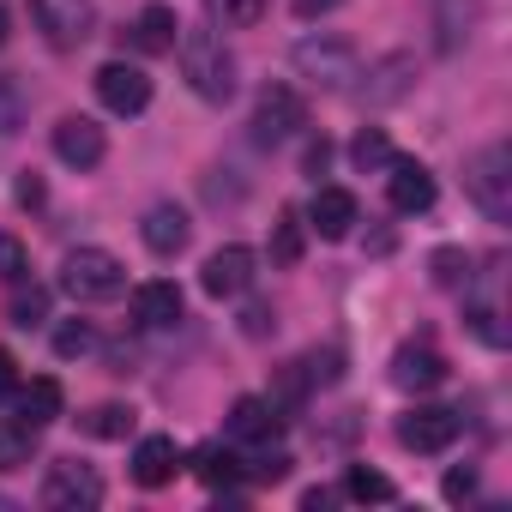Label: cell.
Wrapping results in <instances>:
<instances>
[{
    "mask_svg": "<svg viewBox=\"0 0 512 512\" xmlns=\"http://www.w3.org/2000/svg\"><path fill=\"white\" fill-rule=\"evenodd\" d=\"M55 157L67 169H97L109 157V139L91 115H67V121H55Z\"/></svg>",
    "mask_w": 512,
    "mask_h": 512,
    "instance_id": "obj_11",
    "label": "cell"
},
{
    "mask_svg": "<svg viewBox=\"0 0 512 512\" xmlns=\"http://www.w3.org/2000/svg\"><path fill=\"white\" fill-rule=\"evenodd\" d=\"M290 67H296L302 79H314L320 91H350V85L362 79V55H356V43H350V37H332V31L302 37V43L290 49Z\"/></svg>",
    "mask_w": 512,
    "mask_h": 512,
    "instance_id": "obj_2",
    "label": "cell"
},
{
    "mask_svg": "<svg viewBox=\"0 0 512 512\" xmlns=\"http://www.w3.org/2000/svg\"><path fill=\"white\" fill-rule=\"evenodd\" d=\"M0 49H7V7H0Z\"/></svg>",
    "mask_w": 512,
    "mask_h": 512,
    "instance_id": "obj_44",
    "label": "cell"
},
{
    "mask_svg": "<svg viewBox=\"0 0 512 512\" xmlns=\"http://www.w3.org/2000/svg\"><path fill=\"white\" fill-rule=\"evenodd\" d=\"M31 428H19V422H0V470H19V464H31Z\"/></svg>",
    "mask_w": 512,
    "mask_h": 512,
    "instance_id": "obj_32",
    "label": "cell"
},
{
    "mask_svg": "<svg viewBox=\"0 0 512 512\" xmlns=\"http://www.w3.org/2000/svg\"><path fill=\"white\" fill-rule=\"evenodd\" d=\"M302 506H308V512H320V506H332V494H326V488H308V494H302Z\"/></svg>",
    "mask_w": 512,
    "mask_h": 512,
    "instance_id": "obj_43",
    "label": "cell"
},
{
    "mask_svg": "<svg viewBox=\"0 0 512 512\" xmlns=\"http://www.w3.org/2000/svg\"><path fill=\"white\" fill-rule=\"evenodd\" d=\"M440 494H446L452 506H464V500L476 494V470H446V482H440Z\"/></svg>",
    "mask_w": 512,
    "mask_h": 512,
    "instance_id": "obj_37",
    "label": "cell"
},
{
    "mask_svg": "<svg viewBox=\"0 0 512 512\" xmlns=\"http://www.w3.org/2000/svg\"><path fill=\"white\" fill-rule=\"evenodd\" d=\"M332 7H344V0H296L302 19H320V13H332Z\"/></svg>",
    "mask_w": 512,
    "mask_h": 512,
    "instance_id": "obj_42",
    "label": "cell"
},
{
    "mask_svg": "<svg viewBox=\"0 0 512 512\" xmlns=\"http://www.w3.org/2000/svg\"><path fill=\"white\" fill-rule=\"evenodd\" d=\"M284 428V410H272V398H235L229 404V440H272Z\"/></svg>",
    "mask_w": 512,
    "mask_h": 512,
    "instance_id": "obj_21",
    "label": "cell"
},
{
    "mask_svg": "<svg viewBox=\"0 0 512 512\" xmlns=\"http://www.w3.org/2000/svg\"><path fill=\"white\" fill-rule=\"evenodd\" d=\"M43 506L49 512H91V506H103V476L79 458H55L43 476Z\"/></svg>",
    "mask_w": 512,
    "mask_h": 512,
    "instance_id": "obj_6",
    "label": "cell"
},
{
    "mask_svg": "<svg viewBox=\"0 0 512 512\" xmlns=\"http://www.w3.org/2000/svg\"><path fill=\"white\" fill-rule=\"evenodd\" d=\"M43 320H49V290H37V284H31V296H19V302H13V326H25V332H31V326H43Z\"/></svg>",
    "mask_w": 512,
    "mask_h": 512,
    "instance_id": "obj_34",
    "label": "cell"
},
{
    "mask_svg": "<svg viewBox=\"0 0 512 512\" xmlns=\"http://www.w3.org/2000/svg\"><path fill=\"white\" fill-rule=\"evenodd\" d=\"M97 97L109 115H145L151 109V73L133 61H103L97 67Z\"/></svg>",
    "mask_w": 512,
    "mask_h": 512,
    "instance_id": "obj_9",
    "label": "cell"
},
{
    "mask_svg": "<svg viewBox=\"0 0 512 512\" xmlns=\"http://www.w3.org/2000/svg\"><path fill=\"white\" fill-rule=\"evenodd\" d=\"M181 464H187V452L175 446V434H145V440L133 446V482H139V488H163V482H175Z\"/></svg>",
    "mask_w": 512,
    "mask_h": 512,
    "instance_id": "obj_16",
    "label": "cell"
},
{
    "mask_svg": "<svg viewBox=\"0 0 512 512\" xmlns=\"http://www.w3.org/2000/svg\"><path fill=\"white\" fill-rule=\"evenodd\" d=\"M61 290L73 302H115L127 290V266L115 260L109 247H73L61 260Z\"/></svg>",
    "mask_w": 512,
    "mask_h": 512,
    "instance_id": "obj_3",
    "label": "cell"
},
{
    "mask_svg": "<svg viewBox=\"0 0 512 512\" xmlns=\"http://www.w3.org/2000/svg\"><path fill=\"white\" fill-rule=\"evenodd\" d=\"M458 428H464L458 410H446V404H416V410L398 416V446H404V452H446V446L458 440Z\"/></svg>",
    "mask_w": 512,
    "mask_h": 512,
    "instance_id": "obj_8",
    "label": "cell"
},
{
    "mask_svg": "<svg viewBox=\"0 0 512 512\" xmlns=\"http://www.w3.org/2000/svg\"><path fill=\"white\" fill-rule=\"evenodd\" d=\"M139 241L157 253V260H175V253L193 241V223H187V211H181L175 199H157V205L139 217Z\"/></svg>",
    "mask_w": 512,
    "mask_h": 512,
    "instance_id": "obj_12",
    "label": "cell"
},
{
    "mask_svg": "<svg viewBox=\"0 0 512 512\" xmlns=\"http://www.w3.org/2000/svg\"><path fill=\"white\" fill-rule=\"evenodd\" d=\"M193 476H199L205 488H235V482H241V464H235V452H229V446H217V440H211V446H199V452H193Z\"/></svg>",
    "mask_w": 512,
    "mask_h": 512,
    "instance_id": "obj_24",
    "label": "cell"
},
{
    "mask_svg": "<svg viewBox=\"0 0 512 512\" xmlns=\"http://www.w3.org/2000/svg\"><path fill=\"white\" fill-rule=\"evenodd\" d=\"M19 205H43V181H37V169L19 175Z\"/></svg>",
    "mask_w": 512,
    "mask_h": 512,
    "instance_id": "obj_39",
    "label": "cell"
},
{
    "mask_svg": "<svg viewBox=\"0 0 512 512\" xmlns=\"http://www.w3.org/2000/svg\"><path fill=\"white\" fill-rule=\"evenodd\" d=\"M241 332H247V338H272V332H278V314H272L266 302H247V308H241Z\"/></svg>",
    "mask_w": 512,
    "mask_h": 512,
    "instance_id": "obj_36",
    "label": "cell"
},
{
    "mask_svg": "<svg viewBox=\"0 0 512 512\" xmlns=\"http://www.w3.org/2000/svg\"><path fill=\"white\" fill-rule=\"evenodd\" d=\"M410 79H416V61H410V55H386V61H374V67H368V85H362V103H374V109H386V103H398V97L410 91Z\"/></svg>",
    "mask_w": 512,
    "mask_h": 512,
    "instance_id": "obj_20",
    "label": "cell"
},
{
    "mask_svg": "<svg viewBox=\"0 0 512 512\" xmlns=\"http://www.w3.org/2000/svg\"><path fill=\"white\" fill-rule=\"evenodd\" d=\"M31 278V247L19 235H0V284H25Z\"/></svg>",
    "mask_w": 512,
    "mask_h": 512,
    "instance_id": "obj_33",
    "label": "cell"
},
{
    "mask_svg": "<svg viewBox=\"0 0 512 512\" xmlns=\"http://www.w3.org/2000/svg\"><path fill=\"white\" fill-rule=\"evenodd\" d=\"M302 247H308V217L302 211H278V223H272V266H302Z\"/></svg>",
    "mask_w": 512,
    "mask_h": 512,
    "instance_id": "obj_23",
    "label": "cell"
},
{
    "mask_svg": "<svg viewBox=\"0 0 512 512\" xmlns=\"http://www.w3.org/2000/svg\"><path fill=\"white\" fill-rule=\"evenodd\" d=\"M464 193L476 199V211L488 223H512V151L506 145H482L464 163Z\"/></svg>",
    "mask_w": 512,
    "mask_h": 512,
    "instance_id": "obj_4",
    "label": "cell"
},
{
    "mask_svg": "<svg viewBox=\"0 0 512 512\" xmlns=\"http://www.w3.org/2000/svg\"><path fill=\"white\" fill-rule=\"evenodd\" d=\"M482 19V0H434V43L440 55H458Z\"/></svg>",
    "mask_w": 512,
    "mask_h": 512,
    "instance_id": "obj_19",
    "label": "cell"
},
{
    "mask_svg": "<svg viewBox=\"0 0 512 512\" xmlns=\"http://www.w3.org/2000/svg\"><path fill=\"white\" fill-rule=\"evenodd\" d=\"M205 13L223 31H253V25L266 19V0H205Z\"/></svg>",
    "mask_w": 512,
    "mask_h": 512,
    "instance_id": "obj_26",
    "label": "cell"
},
{
    "mask_svg": "<svg viewBox=\"0 0 512 512\" xmlns=\"http://www.w3.org/2000/svg\"><path fill=\"white\" fill-rule=\"evenodd\" d=\"M326 163H332V145L314 139V145H308V175H326Z\"/></svg>",
    "mask_w": 512,
    "mask_h": 512,
    "instance_id": "obj_40",
    "label": "cell"
},
{
    "mask_svg": "<svg viewBox=\"0 0 512 512\" xmlns=\"http://www.w3.org/2000/svg\"><path fill=\"white\" fill-rule=\"evenodd\" d=\"M392 175H386V199H392V211H404V217H416V211H434V175L422 169V163H410V157H392L386 163Z\"/></svg>",
    "mask_w": 512,
    "mask_h": 512,
    "instance_id": "obj_13",
    "label": "cell"
},
{
    "mask_svg": "<svg viewBox=\"0 0 512 512\" xmlns=\"http://www.w3.org/2000/svg\"><path fill=\"white\" fill-rule=\"evenodd\" d=\"M350 163H356L362 175H368V169H386V163H392V139H386L380 127H362V133L350 139Z\"/></svg>",
    "mask_w": 512,
    "mask_h": 512,
    "instance_id": "obj_28",
    "label": "cell"
},
{
    "mask_svg": "<svg viewBox=\"0 0 512 512\" xmlns=\"http://www.w3.org/2000/svg\"><path fill=\"white\" fill-rule=\"evenodd\" d=\"M253 247H241V241H229V247H217L211 260H205V272H199V290L211 296V302H235V296H247V284H253Z\"/></svg>",
    "mask_w": 512,
    "mask_h": 512,
    "instance_id": "obj_10",
    "label": "cell"
},
{
    "mask_svg": "<svg viewBox=\"0 0 512 512\" xmlns=\"http://www.w3.org/2000/svg\"><path fill=\"white\" fill-rule=\"evenodd\" d=\"M31 19H37L43 43L61 49V55L85 49L91 31H97V7H91V0H31Z\"/></svg>",
    "mask_w": 512,
    "mask_h": 512,
    "instance_id": "obj_5",
    "label": "cell"
},
{
    "mask_svg": "<svg viewBox=\"0 0 512 512\" xmlns=\"http://www.w3.org/2000/svg\"><path fill=\"white\" fill-rule=\"evenodd\" d=\"M175 37H181V19H175V7H163V0H151V7L133 19V43L145 55H175Z\"/></svg>",
    "mask_w": 512,
    "mask_h": 512,
    "instance_id": "obj_22",
    "label": "cell"
},
{
    "mask_svg": "<svg viewBox=\"0 0 512 512\" xmlns=\"http://www.w3.org/2000/svg\"><path fill=\"white\" fill-rule=\"evenodd\" d=\"M428 272H434L440 290H464V284H470V253H464V247H434Z\"/></svg>",
    "mask_w": 512,
    "mask_h": 512,
    "instance_id": "obj_27",
    "label": "cell"
},
{
    "mask_svg": "<svg viewBox=\"0 0 512 512\" xmlns=\"http://www.w3.org/2000/svg\"><path fill=\"white\" fill-rule=\"evenodd\" d=\"M181 314H187V302H181V290H175L169 278H151V284L133 290V320H139L145 332H163V326H175Z\"/></svg>",
    "mask_w": 512,
    "mask_h": 512,
    "instance_id": "obj_17",
    "label": "cell"
},
{
    "mask_svg": "<svg viewBox=\"0 0 512 512\" xmlns=\"http://www.w3.org/2000/svg\"><path fill=\"white\" fill-rule=\"evenodd\" d=\"M302 368H308V380H314V386H332V380H338V350H326V356L314 350Z\"/></svg>",
    "mask_w": 512,
    "mask_h": 512,
    "instance_id": "obj_38",
    "label": "cell"
},
{
    "mask_svg": "<svg viewBox=\"0 0 512 512\" xmlns=\"http://www.w3.org/2000/svg\"><path fill=\"white\" fill-rule=\"evenodd\" d=\"M302 121H308V109H302V97L290 91V85H266L260 91V103H253V145H284V139H296L302 133Z\"/></svg>",
    "mask_w": 512,
    "mask_h": 512,
    "instance_id": "obj_7",
    "label": "cell"
},
{
    "mask_svg": "<svg viewBox=\"0 0 512 512\" xmlns=\"http://www.w3.org/2000/svg\"><path fill=\"white\" fill-rule=\"evenodd\" d=\"M344 494L350 500H392L398 488H392V476H380V470H368V464H350V476H344Z\"/></svg>",
    "mask_w": 512,
    "mask_h": 512,
    "instance_id": "obj_30",
    "label": "cell"
},
{
    "mask_svg": "<svg viewBox=\"0 0 512 512\" xmlns=\"http://www.w3.org/2000/svg\"><path fill=\"white\" fill-rule=\"evenodd\" d=\"M356 223H362V205H356L350 187H320V193H314V205H308V229H314L320 241H344Z\"/></svg>",
    "mask_w": 512,
    "mask_h": 512,
    "instance_id": "obj_14",
    "label": "cell"
},
{
    "mask_svg": "<svg viewBox=\"0 0 512 512\" xmlns=\"http://www.w3.org/2000/svg\"><path fill=\"white\" fill-rule=\"evenodd\" d=\"M61 410H67V392H61V380H55V374H37V380L19 392V410H13V422H19V428H31V434H43V428H49Z\"/></svg>",
    "mask_w": 512,
    "mask_h": 512,
    "instance_id": "obj_18",
    "label": "cell"
},
{
    "mask_svg": "<svg viewBox=\"0 0 512 512\" xmlns=\"http://www.w3.org/2000/svg\"><path fill=\"white\" fill-rule=\"evenodd\" d=\"M25 115H31L25 85H19V79H0V139H13V133L25 127Z\"/></svg>",
    "mask_w": 512,
    "mask_h": 512,
    "instance_id": "obj_31",
    "label": "cell"
},
{
    "mask_svg": "<svg viewBox=\"0 0 512 512\" xmlns=\"http://www.w3.org/2000/svg\"><path fill=\"white\" fill-rule=\"evenodd\" d=\"M133 422H139V416H133L127 404H97L91 416H79V428H85L91 440H127V434H133Z\"/></svg>",
    "mask_w": 512,
    "mask_h": 512,
    "instance_id": "obj_25",
    "label": "cell"
},
{
    "mask_svg": "<svg viewBox=\"0 0 512 512\" xmlns=\"http://www.w3.org/2000/svg\"><path fill=\"white\" fill-rule=\"evenodd\" d=\"M175 55H181V79L193 85L199 103H229V97H235V55L223 49L217 31H205V25H181Z\"/></svg>",
    "mask_w": 512,
    "mask_h": 512,
    "instance_id": "obj_1",
    "label": "cell"
},
{
    "mask_svg": "<svg viewBox=\"0 0 512 512\" xmlns=\"http://www.w3.org/2000/svg\"><path fill=\"white\" fill-rule=\"evenodd\" d=\"M290 464H296L290 452H260V458L247 464V476H253V482H284V476H290Z\"/></svg>",
    "mask_w": 512,
    "mask_h": 512,
    "instance_id": "obj_35",
    "label": "cell"
},
{
    "mask_svg": "<svg viewBox=\"0 0 512 512\" xmlns=\"http://www.w3.org/2000/svg\"><path fill=\"white\" fill-rule=\"evenodd\" d=\"M97 350V326L91 320H61L55 326V356L61 362H79V356H91Z\"/></svg>",
    "mask_w": 512,
    "mask_h": 512,
    "instance_id": "obj_29",
    "label": "cell"
},
{
    "mask_svg": "<svg viewBox=\"0 0 512 512\" xmlns=\"http://www.w3.org/2000/svg\"><path fill=\"white\" fill-rule=\"evenodd\" d=\"M392 386L398 392H434V386H446V356L440 350H428V344H404L398 356H392Z\"/></svg>",
    "mask_w": 512,
    "mask_h": 512,
    "instance_id": "obj_15",
    "label": "cell"
},
{
    "mask_svg": "<svg viewBox=\"0 0 512 512\" xmlns=\"http://www.w3.org/2000/svg\"><path fill=\"white\" fill-rule=\"evenodd\" d=\"M13 386H19V362H13V356H7V350H0V398H7V392H13Z\"/></svg>",
    "mask_w": 512,
    "mask_h": 512,
    "instance_id": "obj_41",
    "label": "cell"
}]
</instances>
